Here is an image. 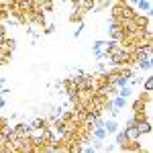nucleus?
Wrapping results in <instances>:
<instances>
[{"mask_svg":"<svg viewBox=\"0 0 153 153\" xmlns=\"http://www.w3.org/2000/svg\"><path fill=\"white\" fill-rule=\"evenodd\" d=\"M114 149H117L114 145H106V147H104V151H106V153H112V151H114Z\"/></svg>","mask_w":153,"mask_h":153,"instance_id":"nucleus-23","label":"nucleus"},{"mask_svg":"<svg viewBox=\"0 0 153 153\" xmlns=\"http://www.w3.org/2000/svg\"><path fill=\"white\" fill-rule=\"evenodd\" d=\"M123 133H125L127 141H141V135H139L137 127H127V129H123Z\"/></svg>","mask_w":153,"mask_h":153,"instance_id":"nucleus-6","label":"nucleus"},{"mask_svg":"<svg viewBox=\"0 0 153 153\" xmlns=\"http://www.w3.org/2000/svg\"><path fill=\"white\" fill-rule=\"evenodd\" d=\"M131 94H133V88H131V86H125V88H120V90H118V94H117V96L125 98V100H129Z\"/></svg>","mask_w":153,"mask_h":153,"instance_id":"nucleus-18","label":"nucleus"},{"mask_svg":"<svg viewBox=\"0 0 153 153\" xmlns=\"http://www.w3.org/2000/svg\"><path fill=\"white\" fill-rule=\"evenodd\" d=\"M137 131H139V135H149L151 133V120H143L139 125H135Z\"/></svg>","mask_w":153,"mask_h":153,"instance_id":"nucleus-12","label":"nucleus"},{"mask_svg":"<svg viewBox=\"0 0 153 153\" xmlns=\"http://www.w3.org/2000/svg\"><path fill=\"white\" fill-rule=\"evenodd\" d=\"M70 6H71V10H78L80 14L86 16L88 12H94L96 2H94V0H71Z\"/></svg>","mask_w":153,"mask_h":153,"instance_id":"nucleus-1","label":"nucleus"},{"mask_svg":"<svg viewBox=\"0 0 153 153\" xmlns=\"http://www.w3.org/2000/svg\"><path fill=\"white\" fill-rule=\"evenodd\" d=\"M149 108L151 106H147V104H143L141 100H133V104H131V110H133V114H141V112H149Z\"/></svg>","mask_w":153,"mask_h":153,"instance_id":"nucleus-5","label":"nucleus"},{"mask_svg":"<svg viewBox=\"0 0 153 153\" xmlns=\"http://www.w3.org/2000/svg\"><path fill=\"white\" fill-rule=\"evenodd\" d=\"M104 131H106V135H114V133H118V123L114 120V118L104 120Z\"/></svg>","mask_w":153,"mask_h":153,"instance_id":"nucleus-7","label":"nucleus"},{"mask_svg":"<svg viewBox=\"0 0 153 153\" xmlns=\"http://www.w3.org/2000/svg\"><path fill=\"white\" fill-rule=\"evenodd\" d=\"M139 147H141V141H127L120 149H123V151H129V153H135Z\"/></svg>","mask_w":153,"mask_h":153,"instance_id":"nucleus-13","label":"nucleus"},{"mask_svg":"<svg viewBox=\"0 0 153 153\" xmlns=\"http://www.w3.org/2000/svg\"><path fill=\"white\" fill-rule=\"evenodd\" d=\"M82 153H98V151H94V149L88 145V147H84V151H82Z\"/></svg>","mask_w":153,"mask_h":153,"instance_id":"nucleus-24","label":"nucleus"},{"mask_svg":"<svg viewBox=\"0 0 153 153\" xmlns=\"http://www.w3.org/2000/svg\"><path fill=\"white\" fill-rule=\"evenodd\" d=\"M114 143H117L114 147H118V149H120V147H123V145L127 143V137H125V133H123V131L114 133Z\"/></svg>","mask_w":153,"mask_h":153,"instance_id":"nucleus-16","label":"nucleus"},{"mask_svg":"<svg viewBox=\"0 0 153 153\" xmlns=\"http://www.w3.org/2000/svg\"><path fill=\"white\" fill-rule=\"evenodd\" d=\"M102 47H104V41H94V43H92V51H94V53H100Z\"/></svg>","mask_w":153,"mask_h":153,"instance_id":"nucleus-19","label":"nucleus"},{"mask_svg":"<svg viewBox=\"0 0 153 153\" xmlns=\"http://www.w3.org/2000/svg\"><path fill=\"white\" fill-rule=\"evenodd\" d=\"M2 49L8 51V53H12V51L16 49V39H14V37H4V41H2Z\"/></svg>","mask_w":153,"mask_h":153,"instance_id":"nucleus-8","label":"nucleus"},{"mask_svg":"<svg viewBox=\"0 0 153 153\" xmlns=\"http://www.w3.org/2000/svg\"><path fill=\"white\" fill-rule=\"evenodd\" d=\"M131 4L137 6V8H135L137 14H147V16H151V10H153V2L151 0H139V2H131Z\"/></svg>","mask_w":153,"mask_h":153,"instance_id":"nucleus-3","label":"nucleus"},{"mask_svg":"<svg viewBox=\"0 0 153 153\" xmlns=\"http://www.w3.org/2000/svg\"><path fill=\"white\" fill-rule=\"evenodd\" d=\"M133 25H135L137 31H149L151 29V16H147V14H135Z\"/></svg>","mask_w":153,"mask_h":153,"instance_id":"nucleus-2","label":"nucleus"},{"mask_svg":"<svg viewBox=\"0 0 153 153\" xmlns=\"http://www.w3.org/2000/svg\"><path fill=\"white\" fill-rule=\"evenodd\" d=\"M127 127H135V120H133V117H129L127 120H125V127H123V129H127Z\"/></svg>","mask_w":153,"mask_h":153,"instance_id":"nucleus-21","label":"nucleus"},{"mask_svg":"<svg viewBox=\"0 0 153 153\" xmlns=\"http://www.w3.org/2000/svg\"><path fill=\"white\" fill-rule=\"evenodd\" d=\"M47 25H49L47 23V16H45L43 12H35V16H33V21H31V25H29V27H31L33 31H35V29H41V31H43Z\"/></svg>","mask_w":153,"mask_h":153,"instance_id":"nucleus-4","label":"nucleus"},{"mask_svg":"<svg viewBox=\"0 0 153 153\" xmlns=\"http://www.w3.org/2000/svg\"><path fill=\"white\" fill-rule=\"evenodd\" d=\"M135 153H151V151H149V149H143V147H139V149H137Z\"/></svg>","mask_w":153,"mask_h":153,"instance_id":"nucleus-25","label":"nucleus"},{"mask_svg":"<svg viewBox=\"0 0 153 153\" xmlns=\"http://www.w3.org/2000/svg\"><path fill=\"white\" fill-rule=\"evenodd\" d=\"M143 92H153V76L143 78Z\"/></svg>","mask_w":153,"mask_h":153,"instance_id":"nucleus-17","label":"nucleus"},{"mask_svg":"<svg viewBox=\"0 0 153 153\" xmlns=\"http://www.w3.org/2000/svg\"><path fill=\"white\" fill-rule=\"evenodd\" d=\"M82 31H84V25H80V27H78V29H76V31H74V37H76V39H78V37L82 35Z\"/></svg>","mask_w":153,"mask_h":153,"instance_id":"nucleus-22","label":"nucleus"},{"mask_svg":"<svg viewBox=\"0 0 153 153\" xmlns=\"http://www.w3.org/2000/svg\"><path fill=\"white\" fill-rule=\"evenodd\" d=\"M2 106H4V98L0 96V108H2Z\"/></svg>","mask_w":153,"mask_h":153,"instance_id":"nucleus-26","label":"nucleus"},{"mask_svg":"<svg viewBox=\"0 0 153 153\" xmlns=\"http://www.w3.org/2000/svg\"><path fill=\"white\" fill-rule=\"evenodd\" d=\"M41 33H43V35H51V33H55V23H49Z\"/></svg>","mask_w":153,"mask_h":153,"instance_id":"nucleus-20","label":"nucleus"},{"mask_svg":"<svg viewBox=\"0 0 153 153\" xmlns=\"http://www.w3.org/2000/svg\"><path fill=\"white\" fill-rule=\"evenodd\" d=\"M53 10H55V2H51V0H41V12H43V14L53 12Z\"/></svg>","mask_w":153,"mask_h":153,"instance_id":"nucleus-14","label":"nucleus"},{"mask_svg":"<svg viewBox=\"0 0 153 153\" xmlns=\"http://www.w3.org/2000/svg\"><path fill=\"white\" fill-rule=\"evenodd\" d=\"M153 68V59H145V61H139L135 65V71H151Z\"/></svg>","mask_w":153,"mask_h":153,"instance_id":"nucleus-11","label":"nucleus"},{"mask_svg":"<svg viewBox=\"0 0 153 153\" xmlns=\"http://www.w3.org/2000/svg\"><path fill=\"white\" fill-rule=\"evenodd\" d=\"M98 94H102V96H106V98H110V96H117L118 94V88L114 86V84H106L104 88L98 92Z\"/></svg>","mask_w":153,"mask_h":153,"instance_id":"nucleus-9","label":"nucleus"},{"mask_svg":"<svg viewBox=\"0 0 153 153\" xmlns=\"http://www.w3.org/2000/svg\"><path fill=\"white\" fill-rule=\"evenodd\" d=\"M153 92H141V94L137 96V100H141L143 104H147V106H151V102H153Z\"/></svg>","mask_w":153,"mask_h":153,"instance_id":"nucleus-15","label":"nucleus"},{"mask_svg":"<svg viewBox=\"0 0 153 153\" xmlns=\"http://www.w3.org/2000/svg\"><path fill=\"white\" fill-rule=\"evenodd\" d=\"M68 21H70L71 25H78V27H80V25H84V14H80L78 10H71L70 16H68Z\"/></svg>","mask_w":153,"mask_h":153,"instance_id":"nucleus-10","label":"nucleus"}]
</instances>
